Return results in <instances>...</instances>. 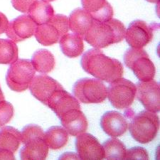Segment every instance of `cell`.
<instances>
[{
	"mask_svg": "<svg viewBox=\"0 0 160 160\" xmlns=\"http://www.w3.org/2000/svg\"><path fill=\"white\" fill-rule=\"evenodd\" d=\"M93 18L84 9L78 8L71 13L68 18L69 30L83 37L92 24Z\"/></svg>",
	"mask_w": 160,
	"mask_h": 160,
	"instance_id": "cell-18",
	"label": "cell"
},
{
	"mask_svg": "<svg viewBox=\"0 0 160 160\" xmlns=\"http://www.w3.org/2000/svg\"><path fill=\"white\" fill-rule=\"evenodd\" d=\"M36 1L37 0H12V4L15 9L22 13H28Z\"/></svg>",
	"mask_w": 160,
	"mask_h": 160,
	"instance_id": "cell-30",
	"label": "cell"
},
{
	"mask_svg": "<svg viewBox=\"0 0 160 160\" xmlns=\"http://www.w3.org/2000/svg\"><path fill=\"white\" fill-rule=\"evenodd\" d=\"M76 148L79 159L85 160H101L105 158V152L99 141L89 133L78 135Z\"/></svg>",
	"mask_w": 160,
	"mask_h": 160,
	"instance_id": "cell-12",
	"label": "cell"
},
{
	"mask_svg": "<svg viewBox=\"0 0 160 160\" xmlns=\"http://www.w3.org/2000/svg\"><path fill=\"white\" fill-rule=\"evenodd\" d=\"M36 71L28 59H17L10 64L6 76L7 86L13 91L24 92L29 88Z\"/></svg>",
	"mask_w": 160,
	"mask_h": 160,
	"instance_id": "cell-6",
	"label": "cell"
},
{
	"mask_svg": "<svg viewBox=\"0 0 160 160\" xmlns=\"http://www.w3.org/2000/svg\"><path fill=\"white\" fill-rule=\"evenodd\" d=\"M4 100V95L1 89V87H0V101H2V100Z\"/></svg>",
	"mask_w": 160,
	"mask_h": 160,
	"instance_id": "cell-34",
	"label": "cell"
},
{
	"mask_svg": "<svg viewBox=\"0 0 160 160\" xmlns=\"http://www.w3.org/2000/svg\"><path fill=\"white\" fill-rule=\"evenodd\" d=\"M22 143V134L16 128L7 126L0 129V149L14 154Z\"/></svg>",
	"mask_w": 160,
	"mask_h": 160,
	"instance_id": "cell-21",
	"label": "cell"
},
{
	"mask_svg": "<svg viewBox=\"0 0 160 160\" xmlns=\"http://www.w3.org/2000/svg\"><path fill=\"white\" fill-rule=\"evenodd\" d=\"M63 127L68 133L73 137L86 132L88 127L86 117L81 109H73L60 118Z\"/></svg>",
	"mask_w": 160,
	"mask_h": 160,
	"instance_id": "cell-16",
	"label": "cell"
},
{
	"mask_svg": "<svg viewBox=\"0 0 160 160\" xmlns=\"http://www.w3.org/2000/svg\"><path fill=\"white\" fill-rule=\"evenodd\" d=\"M159 129V117L148 110L141 111L135 115L129 125L131 136L141 144H148L154 140Z\"/></svg>",
	"mask_w": 160,
	"mask_h": 160,
	"instance_id": "cell-3",
	"label": "cell"
},
{
	"mask_svg": "<svg viewBox=\"0 0 160 160\" xmlns=\"http://www.w3.org/2000/svg\"><path fill=\"white\" fill-rule=\"evenodd\" d=\"M73 92L75 97L86 104L102 102L108 96L105 85L96 78H84L78 80L75 82Z\"/></svg>",
	"mask_w": 160,
	"mask_h": 160,
	"instance_id": "cell-7",
	"label": "cell"
},
{
	"mask_svg": "<svg viewBox=\"0 0 160 160\" xmlns=\"http://www.w3.org/2000/svg\"><path fill=\"white\" fill-rule=\"evenodd\" d=\"M82 7L98 22H108L112 19L113 9L106 0H81Z\"/></svg>",
	"mask_w": 160,
	"mask_h": 160,
	"instance_id": "cell-17",
	"label": "cell"
},
{
	"mask_svg": "<svg viewBox=\"0 0 160 160\" xmlns=\"http://www.w3.org/2000/svg\"><path fill=\"white\" fill-rule=\"evenodd\" d=\"M28 14L37 25L45 24L54 15L53 7L45 0H37L28 12Z\"/></svg>",
	"mask_w": 160,
	"mask_h": 160,
	"instance_id": "cell-22",
	"label": "cell"
},
{
	"mask_svg": "<svg viewBox=\"0 0 160 160\" xmlns=\"http://www.w3.org/2000/svg\"><path fill=\"white\" fill-rule=\"evenodd\" d=\"M14 108L11 103L2 100L0 101V127L10 122L14 116Z\"/></svg>",
	"mask_w": 160,
	"mask_h": 160,
	"instance_id": "cell-28",
	"label": "cell"
},
{
	"mask_svg": "<svg viewBox=\"0 0 160 160\" xmlns=\"http://www.w3.org/2000/svg\"><path fill=\"white\" fill-rule=\"evenodd\" d=\"M37 27L29 14H24L9 22L5 33L10 39L18 43L33 37Z\"/></svg>",
	"mask_w": 160,
	"mask_h": 160,
	"instance_id": "cell-11",
	"label": "cell"
},
{
	"mask_svg": "<svg viewBox=\"0 0 160 160\" xmlns=\"http://www.w3.org/2000/svg\"><path fill=\"white\" fill-rule=\"evenodd\" d=\"M59 43L61 51L68 58L78 57L83 52L82 37L77 33H66L59 40Z\"/></svg>",
	"mask_w": 160,
	"mask_h": 160,
	"instance_id": "cell-20",
	"label": "cell"
},
{
	"mask_svg": "<svg viewBox=\"0 0 160 160\" xmlns=\"http://www.w3.org/2000/svg\"><path fill=\"white\" fill-rule=\"evenodd\" d=\"M124 61L140 81H149L155 76L154 64L142 48H128L124 56Z\"/></svg>",
	"mask_w": 160,
	"mask_h": 160,
	"instance_id": "cell-4",
	"label": "cell"
},
{
	"mask_svg": "<svg viewBox=\"0 0 160 160\" xmlns=\"http://www.w3.org/2000/svg\"><path fill=\"white\" fill-rule=\"evenodd\" d=\"M148 152L142 147H135L126 151L125 159H148Z\"/></svg>",
	"mask_w": 160,
	"mask_h": 160,
	"instance_id": "cell-29",
	"label": "cell"
},
{
	"mask_svg": "<svg viewBox=\"0 0 160 160\" xmlns=\"http://www.w3.org/2000/svg\"><path fill=\"white\" fill-rule=\"evenodd\" d=\"M81 65L86 73L110 83L121 78L124 73L121 62L105 56L98 48L86 51L82 56Z\"/></svg>",
	"mask_w": 160,
	"mask_h": 160,
	"instance_id": "cell-1",
	"label": "cell"
},
{
	"mask_svg": "<svg viewBox=\"0 0 160 160\" xmlns=\"http://www.w3.org/2000/svg\"><path fill=\"white\" fill-rule=\"evenodd\" d=\"M108 98L115 108L122 110L132 104L136 96L137 87L129 80L120 78L110 82L107 88Z\"/></svg>",
	"mask_w": 160,
	"mask_h": 160,
	"instance_id": "cell-8",
	"label": "cell"
},
{
	"mask_svg": "<svg viewBox=\"0 0 160 160\" xmlns=\"http://www.w3.org/2000/svg\"><path fill=\"white\" fill-rule=\"evenodd\" d=\"M68 32V17L63 14H56L45 24L38 25L34 35L41 45L49 46L59 42L61 38Z\"/></svg>",
	"mask_w": 160,
	"mask_h": 160,
	"instance_id": "cell-5",
	"label": "cell"
},
{
	"mask_svg": "<svg viewBox=\"0 0 160 160\" xmlns=\"http://www.w3.org/2000/svg\"><path fill=\"white\" fill-rule=\"evenodd\" d=\"M154 37V29L142 20H135L126 29L125 39L131 48H142L150 43Z\"/></svg>",
	"mask_w": 160,
	"mask_h": 160,
	"instance_id": "cell-9",
	"label": "cell"
},
{
	"mask_svg": "<svg viewBox=\"0 0 160 160\" xmlns=\"http://www.w3.org/2000/svg\"><path fill=\"white\" fill-rule=\"evenodd\" d=\"M45 1H46V2H53V1H55V0H45Z\"/></svg>",
	"mask_w": 160,
	"mask_h": 160,
	"instance_id": "cell-36",
	"label": "cell"
},
{
	"mask_svg": "<svg viewBox=\"0 0 160 160\" xmlns=\"http://www.w3.org/2000/svg\"><path fill=\"white\" fill-rule=\"evenodd\" d=\"M126 28L120 21L111 19L108 22L93 19L83 37L85 41L95 48H106L121 42L125 37Z\"/></svg>",
	"mask_w": 160,
	"mask_h": 160,
	"instance_id": "cell-2",
	"label": "cell"
},
{
	"mask_svg": "<svg viewBox=\"0 0 160 160\" xmlns=\"http://www.w3.org/2000/svg\"><path fill=\"white\" fill-rule=\"evenodd\" d=\"M20 151L22 159H45L48 154V147L44 138H37L24 144Z\"/></svg>",
	"mask_w": 160,
	"mask_h": 160,
	"instance_id": "cell-19",
	"label": "cell"
},
{
	"mask_svg": "<svg viewBox=\"0 0 160 160\" xmlns=\"http://www.w3.org/2000/svg\"><path fill=\"white\" fill-rule=\"evenodd\" d=\"M32 63L36 71L46 74L53 70L55 67V58L49 51L40 49L33 53Z\"/></svg>",
	"mask_w": 160,
	"mask_h": 160,
	"instance_id": "cell-23",
	"label": "cell"
},
{
	"mask_svg": "<svg viewBox=\"0 0 160 160\" xmlns=\"http://www.w3.org/2000/svg\"><path fill=\"white\" fill-rule=\"evenodd\" d=\"M9 24V21L7 19V17L3 14L0 12V34L5 32L7 29V26Z\"/></svg>",
	"mask_w": 160,
	"mask_h": 160,
	"instance_id": "cell-31",
	"label": "cell"
},
{
	"mask_svg": "<svg viewBox=\"0 0 160 160\" xmlns=\"http://www.w3.org/2000/svg\"><path fill=\"white\" fill-rule=\"evenodd\" d=\"M79 159V157L73 152H66L64 153L63 155L61 156L59 159Z\"/></svg>",
	"mask_w": 160,
	"mask_h": 160,
	"instance_id": "cell-33",
	"label": "cell"
},
{
	"mask_svg": "<svg viewBox=\"0 0 160 160\" xmlns=\"http://www.w3.org/2000/svg\"><path fill=\"white\" fill-rule=\"evenodd\" d=\"M31 93L35 98L46 105L56 90L63 88L56 80L46 75H38L33 78L29 86Z\"/></svg>",
	"mask_w": 160,
	"mask_h": 160,
	"instance_id": "cell-13",
	"label": "cell"
},
{
	"mask_svg": "<svg viewBox=\"0 0 160 160\" xmlns=\"http://www.w3.org/2000/svg\"><path fill=\"white\" fill-rule=\"evenodd\" d=\"M106 159H125L126 147L122 141L115 138L109 139L102 144Z\"/></svg>",
	"mask_w": 160,
	"mask_h": 160,
	"instance_id": "cell-25",
	"label": "cell"
},
{
	"mask_svg": "<svg viewBox=\"0 0 160 160\" xmlns=\"http://www.w3.org/2000/svg\"><path fill=\"white\" fill-rule=\"evenodd\" d=\"M100 126L108 135L112 138H118L126 132L128 122L125 116L120 112L117 111H108L102 116Z\"/></svg>",
	"mask_w": 160,
	"mask_h": 160,
	"instance_id": "cell-14",
	"label": "cell"
},
{
	"mask_svg": "<svg viewBox=\"0 0 160 160\" xmlns=\"http://www.w3.org/2000/svg\"><path fill=\"white\" fill-rule=\"evenodd\" d=\"M22 142L23 144L37 138H44L45 133L43 129L37 125H28L23 128Z\"/></svg>",
	"mask_w": 160,
	"mask_h": 160,
	"instance_id": "cell-27",
	"label": "cell"
},
{
	"mask_svg": "<svg viewBox=\"0 0 160 160\" xmlns=\"http://www.w3.org/2000/svg\"><path fill=\"white\" fill-rule=\"evenodd\" d=\"M0 159H15L12 152L0 149Z\"/></svg>",
	"mask_w": 160,
	"mask_h": 160,
	"instance_id": "cell-32",
	"label": "cell"
},
{
	"mask_svg": "<svg viewBox=\"0 0 160 160\" xmlns=\"http://www.w3.org/2000/svg\"><path fill=\"white\" fill-rule=\"evenodd\" d=\"M148 2H150V3H157V2H159V0H146Z\"/></svg>",
	"mask_w": 160,
	"mask_h": 160,
	"instance_id": "cell-35",
	"label": "cell"
},
{
	"mask_svg": "<svg viewBox=\"0 0 160 160\" xmlns=\"http://www.w3.org/2000/svg\"><path fill=\"white\" fill-rule=\"evenodd\" d=\"M45 140L48 148L51 149H61L68 143V132L61 126H53L45 132Z\"/></svg>",
	"mask_w": 160,
	"mask_h": 160,
	"instance_id": "cell-24",
	"label": "cell"
},
{
	"mask_svg": "<svg viewBox=\"0 0 160 160\" xmlns=\"http://www.w3.org/2000/svg\"><path fill=\"white\" fill-rule=\"evenodd\" d=\"M137 98L145 109L152 112L160 111V86L159 82L151 80L140 81L137 84Z\"/></svg>",
	"mask_w": 160,
	"mask_h": 160,
	"instance_id": "cell-10",
	"label": "cell"
},
{
	"mask_svg": "<svg viewBox=\"0 0 160 160\" xmlns=\"http://www.w3.org/2000/svg\"><path fill=\"white\" fill-rule=\"evenodd\" d=\"M46 105L51 108L59 118L69 110L81 109L78 100L64 89L56 90Z\"/></svg>",
	"mask_w": 160,
	"mask_h": 160,
	"instance_id": "cell-15",
	"label": "cell"
},
{
	"mask_svg": "<svg viewBox=\"0 0 160 160\" xmlns=\"http://www.w3.org/2000/svg\"><path fill=\"white\" fill-rule=\"evenodd\" d=\"M18 47L11 39L0 38V64H11L18 59Z\"/></svg>",
	"mask_w": 160,
	"mask_h": 160,
	"instance_id": "cell-26",
	"label": "cell"
}]
</instances>
